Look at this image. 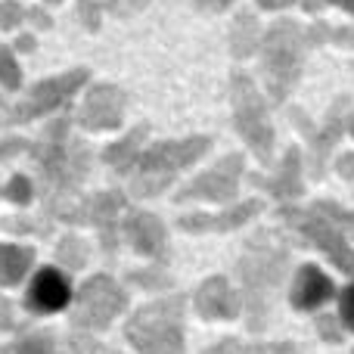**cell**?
I'll list each match as a JSON object with an SVG mask.
<instances>
[{"label":"cell","instance_id":"cell-42","mask_svg":"<svg viewBox=\"0 0 354 354\" xmlns=\"http://www.w3.org/2000/svg\"><path fill=\"white\" fill-rule=\"evenodd\" d=\"M28 16H31V22H35L37 28H50V25H53V22H50V16H47L44 10H28Z\"/></svg>","mask_w":354,"mask_h":354},{"label":"cell","instance_id":"cell-10","mask_svg":"<svg viewBox=\"0 0 354 354\" xmlns=\"http://www.w3.org/2000/svg\"><path fill=\"white\" fill-rule=\"evenodd\" d=\"M128 208V202H124L122 193H115V189H103V193L91 196V199L78 202V205H72L62 218L72 221V224H93L100 230V236H103V245L106 252H115V243H118V214Z\"/></svg>","mask_w":354,"mask_h":354},{"label":"cell","instance_id":"cell-25","mask_svg":"<svg viewBox=\"0 0 354 354\" xmlns=\"http://www.w3.org/2000/svg\"><path fill=\"white\" fill-rule=\"evenodd\" d=\"M56 258H59L62 268L68 270H81L87 264V243L81 236H66L56 245Z\"/></svg>","mask_w":354,"mask_h":354},{"label":"cell","instance_id":"cell-32","mask_svg":"<svg viewBox=\"0 0 354 354\" xmlns=\"http://www.w3.org/2000/svg\"><path fill=\"white\" fill-rule=\"evenodd\" d=\"M131 283H137V286L143 289H162L168 286V274H162V270H143V274H131Z\"/></svg>","mask_w":354,"mask_h":354},{"label":"cell","instance_id":"cell-47","mask_svg":"<svg viewBox=\"0 0 354 354\" xmlns=\"http://www.w3.org/2000/svg\"><path fill=\"white\" fill-rule=\"evenodd\" d=\"M50 3H59V0H50Z\"/></svg>","mask_w":354,"mask_h":354},{"label":"cell","instance_id":"cell-31","mask_svg":"<svg viewBox=\"0 0 354 354\" xmlns=\"http://www.w3.org/2000/svg\"><path fill=\"white\" fill-rule=\"evenodd\" d=\"M22 16H25V10L16 0H3V3H0V28H19Z\"/></svg>","mask_w":354,"mask_h":354},{"label":"cell","instance_id":"cell-13","mask_svg":"<svg viewBox=\"0 0 354 354\" xmlns=\"http://www.w3.org/2000/svg\"><path fill=\"white\" fill-rule=\"evenodd\" d=\"M261 208L264 205L258 199H245V202H239V205L227 208V212H221V214H183V218L177 221V227L187 233H224V230L243 227L245 221L255 218Z\"/></svg>","mask_w":354,"mask_h":354},{"label":"cell","instance_id":"cell-23","mask_svg":"<svg viewBox=\"0 0 354 354\" xmlns=\"http://www.w3.org/2000/svg\"><path fill=\"white\" fill-rule=\"evenodd\" d=\"M205 354H295V345L289 342H236V339H221L218 345L205 348Z\"/></svg>","mask_w":354,"mask_h":354},{"label":"cell","instance_id":"cell-18","mask_svg":"<svg viewBox=\"0 0 354 354\" xmlns=\"http://www.w3.org/2000/svg\"><path fill=\"white\" fill-rule=\"evenodd\" d=\"M252 183L261 187V189H268V193H274L277 199H295V196L301 193V153L295 147L286 149L280 171H277L274 177L252 174Z\"/></svg>","mask_w":354,"mask_h":354},{"label":"cell","instance_id":"cell-2","mask_svg":"<svg viewBox=\"0 0 354 354\" xmlns=\"http://www.w3.org/2000/svg\"><path fill=\"white\" fill-rule=\"evenodd\" d=\"M289 264V249L274 230H261L249 239L239 258V280H243V305L249 314V330L261 333L268 324L270 301L280 286Z\"/></svg>","mask_w":354,"mask_h":354},{"label":"cell","instance_id":"cell-7","mask_svg":"<svg viewBox=\"0 0 354 354\" xmlns=\"http://www.w3.org/2000/svg\"><path fill=\"white\" fill-rule=\"evenodd\" d=\"M124 305H128L124 289L112 277L97 274L81 286L75 311H72V324L81 326V330H106L124 311Z\"/></svg>","mask_w":354,"mask_h":354},{"label":"cell","instance_id":"cell-21","mask_svg":"<svg viewBox=\"0 0 354 354\" xmlns=\"http://www.w3.org/2000/svg\"><path fill=\"white\" fill-rule=\"evenodd\" d=\"M35 264V249L28 245H0V283L3 286H16L28 268Z\"/></svg>","mask_w":354,"mask_h":354},{"label":"cell","instance_id":"cell-15","mask_svg":"<svg viewBox=\"0 0 354 354\" xmlns=\"http://www.w3.org/2000/svg\"><path fill=\"white\" fill-rule=\"evenodd\" d=\"M68 295L72 292H68V280L62 277V270L44 268L28 286V308L35 314H56L68 305Z\"/></svg>","mask_w":354,"mask_h":354},{"label":"cell","instance_id":"cell-16","mask_svg":"<svg viewBox=\"0 0 354 354\" xmlns=\"http://www.w3.org/2000/svg\"><path fill=\"white\" fill-rule=\"evenodd\" d=\"M124 233L134 243L137 252L149 258H162L165 255V224L149 212H131V218L124 221Z\"/></svg>","mask_w":354,"mask_h":354},{"label":"cell","instance_id":"cell-5","mask_svg":"<svg viewBox=\"0 0 354 354\" xmlns=\"http://www.w3.org/2000/svg\"><path fill=\"white\" fill-rule=\"evenodd\" d=\"M212 140L208 137H187V140H165L156 143L143 153L137 174L131 180V189L137 196H159L162 189L177 177V171H183L187 165H193L196 159L208 153Z\"/></svg>","mask_w":354,"mask_h":354},{"label":"cell","instance_id":"cell-19","mask_svg":"<svg viewBox=\"0 0 354 354\" xmlns=\"http://www.w3.org/2000/svg\"><path fill=\"white\" fill-rule=\"evenodd\" d=\"M345 106H348V100H339V103L330 109V115H326V124L311 134V165H314V177H324L326 156H330L333 143H336L339 134H342V112H345Z\"/></svg>","mask_w":354,"mask_h":354},{"label":"cell","instance_id":"cell-3","mask_svg":"<svg viewBox=\"0 0 354 354\" xmlns=\"http://www.w3.org/2000/svg\"><path fill=\"white\" fill-rule=\"evenodd\" d=\"M124 336L140 354H183V299L143 305L124 326Z\"/></svg>","mask_w":354,"mask_h":354},{"label":"cell","instance_id":"cell-24","mask_svg":"<svg viewBox=\"0 0 354 354\" xmlns=\"http://www.w3.org/2000/svg\"><path fill=\"white\" fill-rule=\"evenodd\" d=\"M10 354H59V345L50 333L37 330V333H25L16 345H6Z\"/></svg>","mask_w":354,"mask_h":354},{"label":"cell","instance_id":"cell-34","mask_svg":"<svg viewBox=\"0 0 354 354\" xmlns=\"http://www.w3.org/2000/svg\"><path fill=\"white\" fill-rule=\"evenodd\" d=\"M147 3H149V0H109V12H112V16H118V19H124V16L140 12Z\"/></svg>","mask_w":354,"mask_h":354},{"label":"cell","instance_id":"cell-8","mask_svg":"<svg viewBox=\"0 0 354 354\" xmlns=\"http://www.w3.org/2000/svg\"><path fill=\"white\" fill-rule=\"evenodd\" d=\"M87 78H91L87 68H72V72H66V75H56V78L41 81V84L31 87V93L22 100V103H16L10 112H6L3 124L31 122V118H41V115H47V112L59 109V106H66L68 100L87 84Z\"/></svg>","mask_w":354,"mask_h":354},{"label":"cell","instance_id":"cell-41","mask_svg":"<svg viewBox=\"0 0 354 354\" xmlns=\"http://www.w3.org/2000/svg\"><path fill=\"white\" fill-rule=\"evenodd\" d=\"M339 174H342V177H354V153H348V156H342V159H339Z\"/></svg>","mask_w":354,"mask_h":354},{"label":"cell","instance_id":"cell-22","mask_svg":"<svg viewBox=\"0 0 354 354\" xmlns=\"http://www.w3.org/2000/svg\"><path fill=\"white\" fill-rule=\"evenodd\" d=\"M255 44H258V22L252 12H243V16H236V22L230 28V53L236 59H245V56L255 53Z\"/></svg>","mask_w":354,"mask_h":354},{"label":"cell","instance_id":"cell-30","mask_svg":"<svg viewBox=\"0 0 354 354\" xmlns=\"http://www.w3.org/2000/svg\"><path fill=\"white\" fill-rule=\"evenodd\" d=\"M3 227H6L10 233H50V224L44 221V214H41L37 221H31V218H19V221L10 218Z\"/></svg>","mask_w":354,"mask_h":354},{"label":"cell","instance_id":"cell-46","mask_svg":"<svg viewBox=\"0 0 354 354\" xmlns=\"http://www.w3.org/2000/svg\"><path fill=\"white\" fill-rule=\"evenodd\" d=\"M351 134H354V122H351Z\"/></svg>","mask_w":354,"mask_h":354},{"label":"cell","instance_id":"cell-26","mask_svg":"<svg viewBox=\"0 0 354 354\" xmlns=\"http://www.w3.org/2000/svg\"><path fill=\"white\" fill-rule=\"evenodd\" d=\"M314 212H317L320 218L330 221L339 233H354V214L345 212V208H339L336 202H317V205H314Z\"/></svg>","mask_w":354,"mask_h":354},{"label":"cell","instance_id":"cell-17","mask_svg":"<svg viewBox=\"0 0 354 354\" xmlns=\"http://www.w3.org/2000/svg\"><path fill=\"white\" fill-rule=\"evenodd\" d=\"M330 295H333V280L320 268L305 264V268L295 274L292 295H289V299H292V305L299 308V311H314V308H320Z\"/></svg>","mask_w":354,"mask_h":354},{"label":"cell","instance_id":"cell-39","mask_svg":"<svg viewBox=\"0 0 354 354\" xmlns=\"http://www.w3.org/2000/svg\"><path fill=\"white\" fill-rule=\"evenodd\" d=\"M233 0H196V6L199 10H205V12H221V10H227Z\"/></svg>","mask_w":354,"mask_h":354},{"label":"cell","instance_id":"cell-4","mask_svg":"<svg viewBox=\"0 0 354 354\" xmlns=\"http://www.w3.org/2000/svg\"><path fill=\"white\" fill-rule=\"evenodd\" d=\"M308 41H311V31H305L295 22L270 25L268 37H264V81H268V93L277 103H283L292 84L299 81Z\"/></svg>","mask_w":354,"mask_h":354},{"label":"cell","instance_id":"cell-37","mask_svg":"<svg viewBox=\"0 0 354 354\" xmlns=\"http://www.w3.org/2000/svg\"><path fill=\"white\" fill-rule=\"evenodd\" d=\"M25 149V140H0V159H12Z\"/></svg>","mask_w":354,"mask_h":354},{"label":"cell","instance_id":"cell-9","mask_svg":"<svg viewBox=\"0 0 354 354\" xmlns=\"http://www.w3.org/2000/svg\"><path fill=\"white\" fill-rule=\"evenodd\" d=\"M280 214L286 218L289 227H295V230L308 239V243L317 245V249L324 252V255L330 258L339 270L354 274V249L345 243V236L330 224V221L320 218L314 208H308V212H299V208H283Z\"/></svg>","mask_w":354,"mask_h":354},{"label":"cell","instance_id":"cell-44","mask_svg":"<svg viewBox=\"0 0 354 354\" xmlns=\"http://www.w3.org/2000/svg\"><path fill=\"white\" fill-rule=\"evenodd\" d=\"M330 3H336V6H342V10L354 12V0H330Z\"/></svg>","mask_w":354,"mask_h":354},{"label":"cell","instance_id":"cell-36","mask_svg":"<svg viewBox=\"0 0 354 354\" xmlns=\"http://www.w3.org/2000/svg\"><path fill=\"white\" fill-rule=\"evenodd\" d=\"M339 314H342L345 326H348V330H354V283L342 292V301H339Z\"/></svg>","mask_w":354,"mask_h":354},{"label":"cell","instance_id":"cell-12","mask_svg":"<svg viewBox=\"0 0 354 354\" xmlns=\"http://www.w3.org/2000/svg\"><path fill=\"white\" fill-rule=\"evenodd\" d=\"M124 91L115 84H97L91 93H87L84 106H81L78 122L84 124L87 131H109L118 128V122L124 118Z\"/></svg>","mask_w":354,"mask_h":354},{"label":"cell","instance_id":"cell-45","mask_svg":"<svg viewBox=\"0 0 354 354\" xmlns=\"http://www.w3.org/2000/svg\"><path fill=\"white\" fill-rule=\"evenodd\" d=\"M19 47H22V50H35V37H22V41H19Z\"/></svg>","mask_w":354,"mask_h":354},{"label":"cell","instance_id":"cell-28","mask_svg":"<svg viewBox=\"0 0 354 354\" xmlns=\"http://www.w3.org/2000/svg\"><path fill=\"white\" fill-rule=\"evenodd\" d=\"M31 193H35V189H31V180L25 174H16L10 183H6V199L16 202V205H28Z\"/></svg>","mask_w":354,"mask_h":354},{"label":"cell","instance_id":"cell-11","mask_svg":"<svg viewBox=\"0 0 354 354\" xmlns=\"http://www.w3.org/2000/svg\"><path fill=\"white\" fill-rule=\"evenodd\" d=\"M243 156L230 153L212 165L205 174H199L196 180H189L187 187L177 193V202H193V199H205V202H230L239 189V177H243Z\"/></svg>","mask_w":354,"mask_h":354},{"label":"cell","instance_id":"cell-33","mask_svg":"<svg viewBox=\"0 0 354 354\" xmlns=\"http://www.w3.org/2000/svg\"><path fill=\"white\" fill-rule=\"evenodd\" d=\"M78 19L84 22L87 31H97L100 28V6H97V0H78Z\"/></svg>","mask_w":354,"mask_h":354},{"label":"cell","instance_id":"cell-1","mask_svg":"<svg viewBox=\"0 0 354 354\" xmlns=\"http://www.w3.org/2000/svg\"><path fill=\"white\" fill-rule=\"evenodd\" d=\"M31 159L41 177L47 214H66L68 202L81 193V183L91 171V149L81 137L68 134V118H53L44 128L41 140L31 147Z\"/></svg>","mask_w":354,"mask_h":354},{"label":"cell","instance_id":"cell-27","mask_svg":"<svg viewBox=\"0 0 354 354\" xmlns=\"http://www.w3.org/2000/svg\"><path fill=\"white\" fill-rule=\"evenodd\" d=\"M0 84L10 87V91H16V87L22 84V72H19L10 47H0Z\"/></svg>","mask_w":354,"mask_h":354},{"label":"cell","instance_id":"cell-29","mask_svg":"<svg viewBox=\"0 0 354 354\" xmlns=\"http://www.w3.org/2000/svg\"><path fill=\"white\" fill-rule=\"evenodd\" d=\"M68 348H72V354H118V351H112L109 345L97 342V339H91V336H72Z\"/></svg>","mask_w":354,"mask_h":354},{"label":"cell","instance_id":"cell-14","mask_svg":"<svg viewBox=\"0 0 354 354\" xmlns=\"http://www.w3.org/2000/svg\"><path fill=\"white\" fill-rule=\"evenodd\" d=\"M239 308H243V301L224 277H208L196 289V311L205 320H233L239 314Z\"/></svg>","mask_w":354,"mask_h":354},{"label":"cell","instance_id":"cell-20","mask_svg":"<svg viewBox=\"0 0 354 354\" xmlns=\"http://www.w3.org/2000/svg\"><path fill=\"white\" fill-rule=\"evenodd\" d=\"M147 134H149V128L147 124H140V128H134L131 134H124L118 143H112L109 149L103 153V162L112 168V171H128V168H134V165H140V147H143V140H147Z\"/></svg>","mask_w":354,"mask_h":354},{"label":"cell","instance_id":"cell-6","mask_svg":"<svg viewBox=\"0 0 354 354\" xmlns=\"http://www.w3.org/2000/svg\"><path fill=\"white\" fill-rule=\"evenodd\" d=\"M230 100H233V124H236L239 137L249 143L258 159L268 162L270 153H274V128L268 122L261 93L255 91V84H252V78L245 72H233Z\"/></svg>","mask_w":354,"mask_h":354},{"label":"cell","instance_id":"cell-38","mask_svg":"<svg viewBox=\"0 0 354 354\" xmlns=\"http://www.w3.org/2000/svg\"><path fill=\"white\" fill-rule=\"evenodd\" d=\"M6 330H12V308H10V301L0 295V333H6Z\"/></svg>","mask_w":354,"mask_h":354},{"label":"cell","instance_id":"cell-40","mask_svg":"<svg viewBox=\"0 0 354 354\" xmlns=\"http://www.w3.org/2000/svg\"><path fill=\"white\" fill-rule=\"evenodd\" d=\"M333 41L345 44V47H354V28H336V31H326Z\"/></svg>","mask_w":354,"mask_h":354},{"label":"cell","instance_id":"cell-35","mask_svg":"<svg viewBox=\"0 0 354 354\" xmlns=\"http://www.w3.org/2000/svg\"><path fill=\"white\" fill-rule=\"evenodd\" d=\"M317 333L326 342H342V330H339L336 317H317Z\"/></svg>","mask_w":354,"mask_h":354},{"label":"cell","instance_id":"cell-43","mask_svg":"<svg viewBox=\"0 0 354 354\" xmlns=\"http://www.w3.org/2000/svg\"><path fill=\"white\" fill-rule=\"evenodd\" d=\"M292 0H258V6H264V10H283V6H289Z\"/></svg>","mask_w":354,"mask_h":354}]
</instances>
